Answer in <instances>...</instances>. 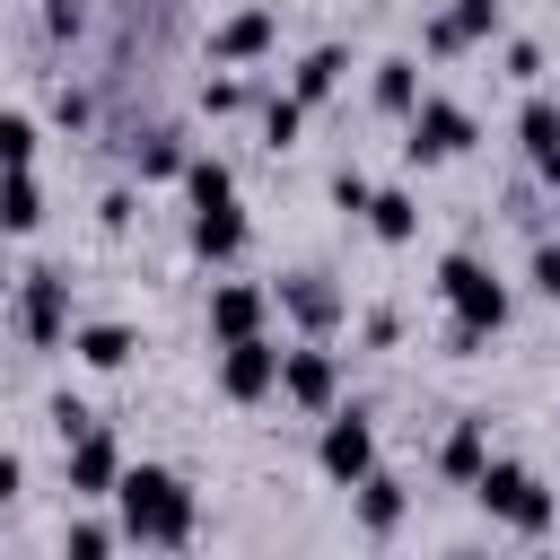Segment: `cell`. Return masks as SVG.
Segmentation results:
<instances>
[{
	"mask_svg": "<svg viewBox=\"0 0 560 560\" xmlns=\"http://www.w3.org/2000/svg\"><path fill=\"white\" fill-rule=\"evenodd\" d=\"M438 298L455 306V350H472L481 332L508 324V289H499V271H490L481 254H446V262H438Z\"/></svg>",
	"mask_w": 560,
	"mask_h": 560,
	"instance_id": "obj_2",
	"label": "cell"
},
{
	"mask_svg": "<svg viewBox=\"0 0 560 560\" xmlns=\"http://www.w3.org/2000/svg\"><path fill=\"white\" fill-rule=\"evenodd\" d=\"M298 122H306V105H298V96H271V105H262V149H289Z\"/></svg>",
	"mask_w": 560,
	"mask_h": 560,
	"instance_id": "obj_25",
	"label": "cell"
},
{
	"mask_svg": "<svg viewBox=\"0 0 560 560\" xmlns=\"http://www.w3.org/2000/svg\"><path fill=\"white\" fill-rule=\"evenodd\" d=\"M472 499H481L499 525H516V534H542V525L560 516V499H551V490H542L525 464H499V455H490V472L472 481Z\"/></svg>",
	"mask_w": 560,
	"mask_h": 560,
	"instance_id": "obj_3",
	"label": "cell"
},
{
	"mask_svg": "<svg viewBox=\"0 0 560 560\" xmlns=\"http://www.w3.org/2000/svg\"><path fill=\"white\" fill-rule=\"evenodd\" d=\"M192 254H201V262H236V254H245V210H236V192L192 210Z\"/></svg>",
	"mask_w": 560,
	"mask_h": 560,
	"instance_id": "obj_10",
	"label": "cell"
},
{
	"mask_svg": "<svg viewBox=\"0 0 560 560\" xmlns=\"http://www.w3.org/2000/svg\"><path fill=\"white\" fill-rule=\"evenodd\" d=\"M70 350H79L88 368H122L140 341H131V324H79V332H70Z\"/></svg>",
	"mask_w": 560,
	"mask_h": 560,
	"instance_id": "obj_20",
	"label": "cell"
},
{
	"mask_svg": "<svg viewBox=\"0 0 560 560\" xmlns=\"http://www.w3.org/2000/svg\"><path fill=\"white\" fill-rule=\"evenodd\" d=\"M280 306H289L306 332H332V315H341V298L324 289V271H289V280H280Z\"/></svg>",
	"mask_w": 560,
	"mask_h": 560,
	"instance_id": "obj_14",
	"label": "cell"
},
{
	"mask_svg": "<svg viewBox=\"0 0 560 560\" xmlns=\"http://www.w3.org/2000/svg\"><path fill=\"white\" fill-rule=\"evenodd\" d=\"M184 192H192V210H201V201H228L236 184H228V166H219V158H192V166H184Z\"/></svg>",
	"mask_w": 560,
	"mask_h": 560,
	"instance_id": "obj_26",
	"label": "cell"
},
{
	"mask_svg": "<svg viewBox=\"0 0 560 560\" xmlns=\"http://www.w3.org/2000/svg\"><path fill=\"white\" fill-rule=\"evenodd\" d=\"M201 105H210V114H236V105H254V88H245V79H210Z\"/></svg>",
	"mask_w": 560,
	"mask_h": 560,
	"instance_id": "obj_28",
	"label": "cell"
},
{
	"mask_svg": "<svg viewBox=\"0 0 560 560\" xmlns=\"http://www.w3.org/2000/svg\"><path fill=\"white\" fill-rule=\"evenodd\" d=\"M332 385H341V368H332V350H289V368H280V394L298 402V411H332Z\"/></svg>",
	"mask_w": 560,
	"mask_h": 560,
	"instance_id": "obj_9",
	"label": "cell"
},
{
	"mask_svg": "<svg viewBox=\"0 0 560 560\" xmlns=\"http://www.w3.org/2000/svg\"><path fill=\"white\" fill-rule=\"evenodd\" d=\"M368 228H376L385 245H411V236H420V201H411V192H376V201H368Z\"/></svg>",
	"mask_w": 560,
	"mask_h": 560,
	"instance_id": "obj_21",
	"label": "cell"
},
{
	"mask_svg": "<svg viewBox=\"0 0 560 560\" xmlns=\"http://www.w3.org/2000/svg\"><path fill=\"white\" fill-rule=\"evenodd\" d=\"M508 79H525V88H534V79H542V52H534V44H508Z\"/></svg>",
	"mask_w": 560,
	"mask_h": 560,
	"instance_id": "obj_31",
	"label": "cell"
},
{
	"mask_svg": "<svg viewBox=\"0 0 560 560\" xmlns=\"http://www.w3.org/2000/svg\"><path fill=\"white\" fill-rule=\"evenodd\" d=\"M542 184H551V192H560V158H542Z\"/></svg>",
	"mask_w": 560,
	"mask_h": 560,
	"instance_id": "obj_33",
	"label": "cell"
},
{
	"mask_svg": "<svg viewBox=\"0 0 560 560\" xmlns=\"http://www.w3.org/2000/svg\"><path fill=\"white\" fill-rule=\"evenodd\" d=\"M315 455H324V472H332V481H350V490H359V481L376 472V420H368L359 402H350V411H324V446H315Z\"/></svg>",
	"mask_w": 560,
	"mask_h": 560,
	"instance_id": "obj_4",
	"label": "cell"
},
{
	"mask_svg": "<svg viewBox=\"0 0 560 560\" xmlns=\"http://www.w3.org/2000/svg\"><path fill=\"white\" fill-rule=\"evenodd\" d=\"M280 368H289V350H271L262 332H254V341H228L219 394H228V402H262V394H280Z\"/></svg>",
	"mask_w": 560,
	"mask_h": 560,
	"instance_id": "obj_7",
	"label": "cell"
},
{
	"mask_svg": "<svg viewBox=\"0 0 560 560\" xmlns=\"http://www.w3.org/2000/svg\"><path fill=\"white\" fill-rule=\"evenodd\" d=\"M271 35H280V26H271V9H236L228 26H210V61H262V52H271Z\"/></svg>",
	"mask_w": 560,
	"mask_h": 560,
	"instance_id": "obj_12",
	"label": "cell"
},
{
	"mask_svg": "<svg viewBox=\"0 0 560 560\" xmlns=\"http://www.w3.org/2000/svg\"><path fill=\"white\" fill-rule=\"evenodd\" d=\"M254 332H262V289H245V280L210 289V341L228 350V341H254Z\"/></svg>",
	"mask_w": 560,
	"mask_h": 560,
	"instance_id": "obj_11",
	"label": "cell"
},
{
	"mask_svg": "<svg viewBox=\"0 0 560 560\" xmlns=\"http://www.w3.org/2000/svg\"><path fill=\"white\" fill-rule=\"evenodd\" d=\"M332 201H341V210H359V219H368V201H376V192H368V175H359V166H341V175H332Z\"/></svg>",
	"mask_w": 560,
	"mask_h": 560,
	"instance_id": "obj_29",
	"label": "cell"
},
{
	"mask_svg": "<svg viewBox=\"0 0 560 560\" xmlns=\"http://www.w3.org/2000/svg\"><path fill=\"white\" fill-rule=\"evenodd\" d=\"M44 228V184L35 166H9V236H35Z\"/></svg>",
	"mask_w": 560,
	"mask_h": 560,
	"instance_id": "obj_23",
	"label": "cell"
},
{
	"mask_svg": "<svg viewBox=\"0 0 560 560\" xmlns=\"http://www.w3.org/2000/svg\"><path fill=\"white\" fill-rule=\"evenodd\" d=\"M490 26H499V0H455V9L429 18V52H464V44H481Z\"/></svg>",
	"mask_w": 560,
	"mask_h": 560,
	"instance_id": "obj_13",
	"label": "cell"
},
{
	"mask_svg": "<svg viewBox=\"0 0 560 560\" xmlns=\"http://www.w3.org/2000/svg\"><path fill=\"white\" fill-rule=\"evenodd\" d=\"M105 551H114V525H96V516L61 525V560H105Z\"/></svg>",
	"mask_w": 560,
	"mask_h": 560,
	"instance_id": "obj_24",
	"label": "cell"
},
{
	"mask_svg": "<svg viewBox=\"0 0 560 560\" xmlns=\"http://www.w3.org/2000/svg\"><path fill=\"white\" fill-rule=\"evenodd\" d=\"M44 26H52V35H79L88 18H79V0H44Z\"/></svg>",
	"mask_w": 560,
	"mask_h": 560,
	"instance_id": "obj_32",
	"label": "cell"
},
{
	"mask_svg": "<svg viewBox=\"0 0 560 560\" xmlns=\"http://www.w3.org/2000/svg\"><path fill=\"white\" fill-rule=\"evenodd\" d=\"M0 149H9V166H35V114H9L0 122Z\"/></svg>",
	"mask_w": 560,
	"mask_h": 560,
	"instance_id": "obj_27",
	"label": "cell"
},
{
	"mask_svg": "<svg viewBox=\"0 0 560 560\" xmlns=\"http://www.w3.org/2000/svg\"><path fill=\"white\" fill-rule=\"evenodd\" d=\"M114 499H122V534H131V542H166V551H175V542L192 534V490H184L166 464H131Z\"/></svg>",
	"mask_w": 560,
	"mask_h": 560,
	"instance_id": "obj_1",
	"label": "cell"
},
{
	"mask_svg": "<svg viewBox=\"0 0 560 560\" xmlns=\"http://www.w3.org/2000/svg\"><path fill=\"white\" fill-rule=\"evenodd\" d=\"M61 472H70L79 499H105V490H122V446H114L105 429H79V438L61 446Z\"/></svg>",
	"mask_w": 560,
	"mask_h": 560,
	"instance_id": "obj_8",
	"label": "cell"
},
{
	"mask_svg": "<svg viewBox=\"0 0 560 560\" xmlns=\"http://www.w3.org/2000/svg\"><path fill=\"white\" fill-rule=\"evenodd\" d=\"M534 289L560 298V245H534Z\"/></svg>",
	"mask_w": 560,
	"mask_h": 560,
	"instance_id": "obj_30",
	"label": "cell"
},
{
	"mask_svg": "<svg viewBox=\"0 0 560 560\" xmlns=\"http://www.w3.org/2000/svg\"><path fill=\"white\" fill-rule=\"evenodd\" d=\"M472 140V114L455 105V96H420V114H411V140H402V158L411 166H438V158H455Z\"/></svg>",
	"mask_w": 560,
	"mask_h": 560,
	"instance_id": "obj_5",
	"label": "cell"
},
{
	"mask_svg": "<svg viewBox=\"0 0 560 560\" xmlns=\"http://www.w3.org/2000/svg\"><path fill=\"white\" fill-rule=\"evenodd\" d=\"M131 166H140V175H184L192 158H184V140L158 122V131H140V140H131Z\"/></svg>",
	"mask_w": 560,
	"mask_h": 560,
	"instance_id": "obj_22",
	"label": "cell"
},
{
	"mask_svg": "<svg viewBox=\"0 0 560 560\" xmlns=\"http://www.w3.org/2000/svg\"><path fill=\"white\" fill-rule=\"evenodd\" d=\"M402 508H411V499H402V481H394V472H368V481H359V525H368V534H394V525H402Z\"/></svg>",
	"mask_w": 560,
	"mask_h": 560,
	"instance_id": "obj_18",
	"label": "cell"
},
{
	"mask_svg": "<svg viewBox=\"0 0 560 560\" xmlns=\"http://www.w3.org/2000/svg\"><path fill=\"white\" fill-rule=\"evenodd\" d=\"M376 105L411 122V114H420V61H402V52H394V61H376Z\"/></svg>",
	"mask_w": 560,
	"mask_h": 560,
	"instance_id": "obj_19",
	"label": "cell"
},
{
	"mask_svg": "<svg viewBox=\"0 0 560 560\" xmlns=\"http://www.w3.org/2000/svg\"><path fill=\"white\" fill-rule=\"evenodd\" d=\"M18 332H26L35 350H52V341L70 332V280H61V271H26V280H18Z\"/></svg>",
	"mask_w": 560,
	"mask_h": 560,
	"instance_id": "obj_6",
	"label": "cell"
},
{
	"mask_svg": "<svg viewBox=\"0 0 560 560\" xmlns=\"http://www.w3.org/2000/svg\"><path fill=\"white\" fill-rule=\"evenodd\" d=\"M438 472H446V481H481V472H490V429H481V420H455L446 446H438Z\"/></svg>",
	"mask_w": 560,
	"mask_h": 560,
	"instance_id": "obj_15",
	"label": "cell"
},
{
	"mask_svg": "<svg viewBox=\"0 0 560 560\" xmlns=\"http://www.w3.org/2000/svg\"><path fill=\"white\" fill-rule=\"evenodd\" d=\"M341 70H350V52H341V44H315V52L298 61V88H289V96H298V105H324V96L341 88Z\"/></svg>",
	"mask_w": 560,
	"mask_h": 560,
	"instance_id": "obj_17",
	"label": "cell"
},
{
	"mask_svg": "<svg viewBox=\"0 0 560 560\" xmlns=\"http://www.w3.org/2000/svg\"><path fill=\"white\" fill-rule=\"evenodd\" d=\"M516 140H525V158L542 166V158H560V96H525V114H516Z\"/></svg>",
	"mask_w": 560,
	"mask_h": 560,
	"instance_id": "obj_16",
	"label": "cell"
}]
</instances>
